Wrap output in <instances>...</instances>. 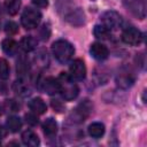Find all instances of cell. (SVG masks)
<instances>
[{
    "instance_id": "obj_1",
    "label": "cell",
    "mask_w": 147,
    "mask_h": 147,
    "mask_svg": "<svg viewBox=\"0 0 147 147\" xmlns=\"http://www.w3.org/2000/svg\"><path fill=\"white\" fill-rule=\"evenodd\" d=\"M57 80L60 83V93L64 100L71 101L77 98V95L79 93V88H78L77 84L74 83V79L71 78V76L69 74L61 72Z\"/></svg>"
},
{
    "instance_id": "obj_2",
    "label": "cell",
    "mask_w": 147,
    "mask_h": 147,
    "mask_svg": "<svg viewBox=\"0 0 147 147\" xmlns=\"http://www.w3.org/2000/svg\"><path fill=\"white\" fill-rule=\"evenodd\" d=\"M52 52H53V55L55 56V59L59 62L65 63V62H68L74 56L75 48H74V46L68 40L59 39V40L53 42Z\"/></svg>"
},
{
    "instance_id": "obj_3",
    "label": "cell",
    "mask_w": 147,
    "mask_h": 147,
    "mask_svg": "<svg viewBox=\"0 0 147 147\" xmlns=\"http://www.w3.org/2000/svg\"><path fill=\"white\" fill-rule=\"evenodd\" d=\"M41 21V14L39 10L28 7L23 10L21 16V23L26 30H32L39 25Z\"/></svg>"
},
{
    "instance_id": "obj_4",
    "label": "cell",
    "mask_w": 147,
    "mask_h": 147,
    "mask_svg": "<svg viewBox=\"0 0 147 147\" xmlns=\"http://www.w3.org/2000/svg\"><path fill=\"white\" fill-rule=\"evenodd\" d=\"M123 5L132 16L139 20H144L146 17L145 0H123Z\"/></svg>"
},
{
    "instance_id": "obj_5",
    "label": "cell",
    "mask_w": 147,
    "mask_h": 147,
    "mask_svg": "<svg viewBox=\"0 0 147 147\" xmlns=\"http://www.w3.org/2000/svg\"><path fill=\"white\" fill-rule=\"evenodd\" d=\"M63 18L74 26H82L85 23V14L82 8L79 7H71L64 14Z\"/></svg>"
},
{
    "instance_id": "obj_6",
    "label": "cell",
    "mask_w": 147,
    "mask_h": 147,
    "mask_svg": "<svg viewBox=\"0 0 147 147\" xmlns=\"http://www.w3.org/2000/svg\"><path fill=\"white\" fill-rule=\"evenodd\" d=\"M101 21H102V24L110 31L118 30L123 23L121 15L115 10H108V11L103 13L101 16Z\"/></svg>"
},
{
    "instance_id": "obj_7",
    "label": "cell",
    "mask_w": 147,
    "mask_h": 147,
    "mask_svg": "<svg viewBox=\"0 0 147 147\" xmlns=\"http://www.w3.org/2000/svg\"><path fill=\"white\" fill-rule=\"evenodd\" d=\"M122 40L127 44V45H131V46H138L144 40V36L141 33L140 30H138L137 28H133V26H130V28H126L123 33H122Z\"/></svg>"
},
{
    "instance_id": "obj_8",
    "label": "cell",
    "mask_w": 147,
    "mask_h": 147,
    "mask_svg": "<svg viewBox=\"0 0 147 147\" xmlns=\"http://www.w3.org/2000/svg\"><path fill=\"white\" fill-rule=\"evenodd\" d=\"M69 75L71 76L72 79L83 80L86 76V67L84 61L80 59L75 60L69 67Z\"/></svg>"
},
{
    "instance_id": "obj_9",
    "label": "cell",
    "mask_w": 147,
    "mask_h": 147,
    "mask_svg": "<svg viewBox=\"0 0 147 147\" xmlns=\"http://www.w3.org/2000/svg\"><path fill=\"white\" fill-rule=\"evenodd\" d=\"M90 53L95 60H99V61L106 60L108 57V55H109V51H108L107 46H105L101 42H93L91 45Z\"/></svg>"
},
{
    "instance_id": "obj_10",
    "label": "cell",
    "mask_w": 147,
    "mask_h": 147,
    "mask_svg": "<svg viewBox=\"0 0 147 147\" xmlns=\"http://www.w3.org/2000/svg\"><path fill=\"white\" fill-rule=\"evenodd\" d=\"M41 88L45 91L47 94H57L60 93V83L57 79L53 77H47L41 82Z\"/></svg>"
},
{
    "instance_id": "obj_11",
    "label": "cell",
    "mask_w": 147,
    "mask_h": 147,
    "mask_svg": "<svg viewBox=\"0 0 147 147\" xmlns=\"http://www.w3.org/2000/svg\"><path fill=\"white\" fill-rule=\"evenodd\" d=\"M133 83H134V76L131 72L123 71V72H119L116 77V85L119 88L126 90L130 86H132Z\"/></svg>"
},
{
    "instance_id": "obj_12",
    "label": "cell",
    "mask_w": 147,
    "mask_h": 147,
    "mask_svg": "<svg viewBox=\"0 0 147 147\" xmlns=\"http://www.w3.org/2000/svg\"><path fill=\"white\" fill-rule=\"evenodd\" d=\"M92 111V105L88 100H84L83 102H80L77 108L75 109V116L78 121H84L88 115Z\"/></svg>"
},
{
    "instance_id": "obj_13",
    "label": "cell",
    "mask_w": 147,
    "mask_h": 147,
    "mask_svg": "<svg viewBox=\"0 0 147 147\" xmlns=\"http://www.w3.org/2000/svg\"><path fill=\"white\" fill-rule=\"evenodd\" d=\"M29 108L32 113L37 114V115H42L46 113L47 107L46 103L44 102V100L41 98H33L30 100L29 102Z\"/></svg>"
},
{
    "instance_id": "obj_14",
    "label": "cell",
    "mask_w": 147,
    "mask_h": 147,
    "mask_svg": "<svg viewBox=\"0 0 147 147\" xmlns=\"http://www.w3.org/2000/svg\"><path fill=\"white\" fill-rule=\"evenodd\" d=\"M22 141L25 146H30V147H36L40 144L38 136L32 130H25L22 133Z\"/></svg>"
},
{
    "instance_id": "obj_15",
    "label": "cell",
    "mask_w": 147,
    "mask_h": 147,
    "mask_svg": "<svg viewBox=\"0 0 147 147\" xmlns=\"http://www.w3.org/2000/svg\"><path fill=\"white\" fill-rule=\"evenodd\" d=\"M1 47H2V51H3L7 55L11 56V55H14V54L17 52L18 45H17V42H16L14 39H11V38H6V39L2 40Z\"/></svg>"
},
{
    "instance_id": "obj_16",
    "label": "cell",
    "mask_w": 147,
    "mask_h": 147,
    "mask_svg": "<svg viewBox=\"0 0 147 147\" xmlns=\"http://www.w3.org/2000/svg\"><path fill=\"white\" fill-rule=\"evenodd\" d=\"M42 130H44V133L47 136V137H54L57 132V123L54 118H47L44 124H42Z\"/></svg>"
},
{
    "instance_id": "obj_17",
    "label": "cell",
    "mask_w": 147,
    "mask_h": 147,
    "mask_svg": "<svg viewBox=\"0 0 147 147\" xmlns=\"http://www.w3.org/2000/svg\"><path fill=\"white\" fill-rule=\"evenodd\" d=\"M88 134L92 137V138H101L103 134H105V125L100 122H94L92 123L90 126H88Z\"/></svg>"
},
{
    "instance_id": "obj_18",
    "label": "cell",
    "mask_w": 147,
    "mask_h": 147,
    "mask_svg": "<svg viewBox=\"0 0 147 147\" xmlns=\"http://www.w3.org/2000/svg\"><path fill=\"white\" fill-rule=\"evenodd\" d=\"M37 47V40L31 36H25L21 39V48L24 52H31Z\"/></svg>"
},
{
    "instance_id": "obj_19",
    "label": "cell",
    "mask_w": 147,
    "mask_h": 147,
    "mask_svg": "<svg viewBox=\"0 0 147 147\" xmlns=\"http://www.w3.org/2000/svg\"><path fill=\"white\" fill-rule=\"evenodd\" d=\"M93 34L95 38L98 39H101V40H106L110 37V30L107 29L103 24L102 25H95L94 26V30H93Z\"/></svg>"
},
{
    "instance_id": "obj_20",
    "label": "cell",
    "mask_w": 147,
    "mask_h": 147,
    "mask_svg": "<svg viewBox=\"0 0 147 147\" xmlns=\"http://www.w3.org/2000/svg\"><path fill=\"white\" fill-rule=\"evenodd\" d=\"M6 125H7V129L10 132H17L22 127V121L16 116H9L7 118Z\"/></svg>"
},
{
    "instance_id": "obj_21",
    "label": "cell",
    "mask_w": 147,
    "mask_h": 147,
    "mask_svg": "<svg viewBox=\"0 0 147 147\" xmlns=\"http://www.w3.org/2000/svg\"><path fill=\"white\" fill-rule=\"evenodd\" d=\"M6 10L9 15L14 16L18 13L20 8H21V0H7L5 3Z\"/></svg>"
},
{
    "instance_id": "obj_22",
    "label": "cell",
    "mask_w": 147,
    "mask_h": 147,
    "mask_svg": "<svg viewBox=\"0 0 147 147\" xmlns=\"http://www.w3.org/2000/svg\"><path fill=\"white\" fill-rule=\"evenodd\" d=\"M9 77V64L5 59H0V78L7 79Z\"/></svg>"
},
{
    "instance_id": "obj_23",
    "label": "cell",
    "mask_w": 147,
    "mask_h": 147,
    "mask_svg": "<svg viewBox=\"0 0 147 147\" xmlns=\"http://www.w3.org/2000/svg\"><path fill=\"white\" fill-rule=\"evenodd\" d=\"M17 31H18V25H17L15 22L8 21V22L5 24V32H6L7 34L13 36V34L17 33Z\"/></svg>"
},
{
    "instance_id": "obj_24",
    "label": "cell",
    "mask_w": 147,
    "mask_h": 147,
    "mask_svg": "<svg viewBox=\"0 0 147 147\" xmlns=\"http://www.w3.org/2000/svg\"><path fill=\"white\" fill-rule=\"evenodd\" d=\"M29 71V65H28V62L24 60V59H21L20 61H17V72L20 74H26Z\"/></svg>"
},
{
    "instance_id": "obj_25",
    "label": "cell",
    "mask_w": 147,
    "mask_h": 147,
    "mask_svg": "<svg viewBox=\"0 0 147 147\" xmlns=\"http://www.w3.org/2000/svg\"><path fill=\"white\" fill-rule=\"evenodd\" d=\"M5 107L10 111H18L20 109V105L15 100H7L5 103Z\"/></svg>"
},
{
    "instance_id": "obj_26",
    "label": "cell",
    "mask_w": 147,
    "mask_h": 147,
    "mask_svg": "<svg viewBox=\"0 0 147 147\" xmlns=\"http://www.w3.org/2000/svg\"><path fill=\"white\" fill-rule=\"evenodd\" d=\"M14 90H15V92H17L18 94H22V95L24 93H26V86L24 85L23 82H16L14 84Z\"/></svg>"
},
{
    "instance_id": "obj_27",
    "label": "cell",
    "mask_w": 147,
    "mask_h": 147,
    "mask_svg": "<svg viewBox=\"0 0 147 147\" xmlns=\"http://www.w3.org/2000/svg\"><path fill=\"white\" fill-rule=\"evenodd\" d=\"M25 121L28 124L30 125H37L38 124V118H37V114L34 113H30L25 115Z\"/></svg>"
},
{
    "instance_id": "obj_28",
    "label": "cell",
    "mask_w": 147,
    "mask_h": 147,
    "mask_svg": "<svg viewBox=\"0 0 147 147\" xmlns=\"http://www.w3.org/2000/svg\"><path fill=\"white\" fill-rule=\"evenodd\" d=\"M49 34H51V30H49V28H48V25H44L42 26V29H41V32H40V36H41V39L42 40H47L48 39V37H49Z\"/></svg>"
},
{
    "instance_id": "obj_29",
    "label": "cell",
    "mask_w": 147,
    "mask_h": 147,
    "mask_svg": "<svg viewBox=\"0 0 147 147\" xmlns=\"http://www.w3.org/2000/svg\"><path fill=\"white\" fill-rule=\"evenodd\" d=\"M52 107L54 110H56L57 113H61L63 110V105L59 101V100H53L52 101Z\"/></svg>"
},
{
    "instance_id": "obj_30",
    "label": "cell",
    "mask_w": 147,
    "mask_h": 147,
    "mask_svg": "<svg viewBox=\"0 0 147 147\" xmlns=\"http://www.w3.org/2000/svg\"><path fill=\"white\" fill-rule=\"evenodd\" d=\"M32 2L37 7H40V8H45L48 6V0H32Z\"/></svg>"
},
{
    "instance_id": "obj_31",
    "label": "cell",
    "mask_w": 147,
    "mask_h": 147,
    "mask_svg": "<svg viewBox=\"0 0 147 147\" xmlns=\"http://www.w3.org/2000/svg\"><path fill=\"white\" fill-rule=\"evenodd\" d=\"M6 129L5 127H2V126H0V138H2V137H5L6 136Z\"/></svg>"
},
{
    "instance_id": "obj_32",
    "label": "cell",
    "mask_w": 147,
    "mask_h": 147,
    "mask_svg": "<svg viewBox=\"0 0 147 147\" xmlns=\"http://www.w3.org/2000/svg\"><path fill=\"white\" fill-rule=\"evenodd\" d=\"M0 16H1V11H0Z\"/></svg>"
},
{
    "instance_id": "obj_33",
    "label": "cell",
    "mask_w": 147,
    "mask_h": 147,
    "mask_svg": "<svg viewBox=\"0 0 147 147\" xmlns=\"http://www.w3.org/2000/svg\"><path fill=\"white\" fill-rule=\"evenodd\" d=\"M92 1H94V0H92Z\"/></svg>"
}]
</instances>
